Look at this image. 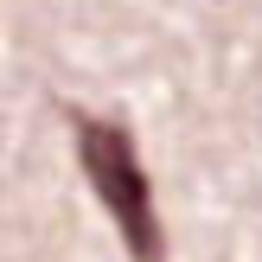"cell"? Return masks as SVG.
<instances>
[{
    "label": "cell",
    "instance_id": "cell-1",
    "mask_svg": "<svg viewBox=\"0 0 262 262\" xmlns=\"http://www.w3.org/2000/svg\"><path fill=\"white\" fill-rule=\"evenodd\" d=\"M77 128V160L90 173V192L102 199V211L115 217L128 256L135 262H160L166 256V230H160V211H154V179L141 173V154H135V135L122 122H96V115L77 109L71 115Z\"/></svg>",
    "mask_w": 262,
    "mask_h": 262
}]
</instances>
